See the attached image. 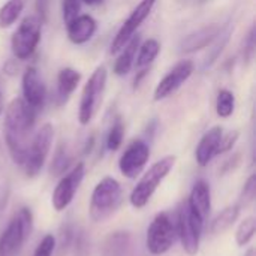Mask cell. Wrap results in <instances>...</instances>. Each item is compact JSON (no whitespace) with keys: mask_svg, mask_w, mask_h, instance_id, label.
Listing matches in <instances>:
<instances>
[{"mask_svg":"<svg viewBox=\"0 0 256 256\" xmlns=\"http://www.w3.org/2000/svg\"><path fill=\"white\" fill-rule=\"evenodd\" d=\"M38 111L24 102L22 98H15L4 112V141L14 164L21 165L26 160L30 135L36 123Z\"/></svg>","mask_w":256,"mask_h":256,"instance_id":"obj_1","label":"cell"},{"mask_svg":"<svg viewBox=\"0 0 256 256\" xmlns=\"http://www.w3.org/2000/svg\"><path fill=\"white\" fill-rule=\"evenodd\" d=\"M123 202L122 184L112 177H104L93 189L88 207L90 220L102 224L117 213Z\"/></svg>","mask_w":256,"mask_h":256,"instance_id":"obj_2","label":"cell"},{"mask_svg":"<svg viewBox=\"0 0 256 256\" xmlns=\"http://www.w3.org/2000/svg\"><path fill=\"white\" fill-rule=\"evenodd\" d=\"M33 231V214L28 207H21L0 234V256H18Z\"/></svg>","mask_w":256,"mask_h":256,"instance_id":"obj_3","label":"cell"},{"mask_svg":"<svg viewBox=\"0 0 256 256\" xmlns=\"http://www.w3.org/2000/svg\"><path fill=\"white\" fill-rule=\"evenodd\" d=\"M176 165V156H165L160 160L154 162L140 178L134 190L130 192L129 201L134 208H142L148 204L160 183L166 178L171 170Z\"/></svg>","mask_w":256,"mask_h":256,"instance_id":"obj_4","label":"cell"},{"mask_svg":"<svg viewBox=\"0 0 256 256\" xmlns=\"http://www.w3.org/2000/svg\"><path fill=\"white\" fill-rule=\"evenodd\" d=\"M106 78H108V72H106V68L102 64V66H98L90 75V78L87 80L82 88L81 100H80V110H78L80 124L86 126L94 117L98 106L102 102V94L105 92Z\"/></svg>","mask_w":256,"mask_h":256,"instance_id":"obj_5","label":"cell"},{"mask_svg":"<svg viewBox=\"0 0 256 256\" xmlns=\"http://www.w3.org/2000/svg\"><path fill=\"white\" fill-rule=\"evenodd\" d=\"M54 138V128L51 123H45L40 126V129L34 134V136L30 140L28 148H27V156L22 164L26 176L28 178H34L40 174L46 158L51 150Z\"/></svg>","mask_w":256,"mask_h":256,"instance_id":"obj_6","label":"cell"},{"mask_svg":"<svg viewBox=\"0 0 256 256\" xmlns=\"http://www.w3.org/2000/svg\"><path fill=\"white\" fill-rule=\"evenodd\" d=\"M176 240H177V230L170 213L162 212L156 214L147 230V237H146L147 250L152 255H164L174 246Z\"/></svg>","mask_w":256,"mask_h":256,"instance_id":"obj_7","label":"cell"},{"mask_svg":"<svg viewBox=\"0 0 256 256\" xmlns=\"http://www.w3.org/2000/svg\"><path fill=\"white\" fill-rule=\"evenodd\" d=\"M42 34V22L36 15L26 16L10 38V48L18 60H27L36 51Z\"/></svg>","mask_w":256,"mask_h":256,"instance_id":"obj_8","label":"cell"},{"mask_svg":"<svg viewBox=\"0 0 256 256\" xmlns=\"http://www.w3.org/2000/svg\"><path fill=\"white\" fill-rule=\"evenodd\" d=\"M204 230V220L192 212L189 204L184 201L178 213V232L183 250L189 256H195L200 250L201 237Z\"/></svg>","mask_w":256,"mask_h":256,"instance_id":"obj_9","label":"cell"},{"mask_svg":"<svg viewBox=\"0 0 256 256\" xmlns=\"http://www.w3.org/2000/svg\"><path fill=\"white\" fill-rule=\"evenodd\" d=\"M84 176H86V165L82 162L76 164L70 171L63 174L51 198V202L56 212H63L64 208L69 207V204L72 202L76 190L80 189L84 180Z\"/></svg>","mask_w":256,"mask_h":256,"instance_id":"obj_10","label":"cell"},{"mask_svg":"<svg viewBox=\"0 0 256 256\" xmlns=\"http://www.w3.org/2000/svg\"><path fill=\"white\" fill-rule=\"evenodd\" d=\"M150 159V147L144 140H134L118 160V170L123 177L134 180L146 168Z\"/></svg>","mask_w":256,"mask_h":256,"instance_id":"obj_11","label":"cell"},{"mask_svg":"<svg viewBox=\"0 0 256 256\" xmlns=\"http://www.w3.org/2000/svg\"><path fill=\"white\" fill-rule=\"evenodd\" d=\"M156 4V0H141L136 8L130 12V15L128 16V20L122 24L120 30L117 32L116 38L112 39L111 44V52L116 54L126 44L128 40L136 33V30L140 28V26L148 18V15L152 14L153 8Z\"/></svg>","mask_w":256,"mask_h":256,"instance_id":"obj_12","label":"cell"},{"mask_svg":"<svg viewBox=\"0 0 256 256\" xmlns=\"http://www.w3.org/2000/svg\"><path fill=\"white\" fill-rule=\"evenodd\" d=\"M195 64L192 60H180L156 86L153 99L154 100H164L170 96H172L194 74Z\"/></svg>","mask_w":256,"mask_h":256,"instance_id":"obj_13","label":"cell"},{"mask_svg":"<svg viewBox=\"0 0 256 256\" xmlns=\"http://www.w3.org/2000/svg\"><path fill=\"white\" fill-rule=\"evenodd\" d=\"M21 90L24 102L30 105L33 110L39 111L44 106L46 99V87L34 66H28L24 70L21 80Z\"/></svg>","mask_w":256,"mask_h":256,"instance_id":"obj_14","label":"cell"},{"mask_svg":"<svg viewBox=\"0 0 256 256\" xmlns=\"http://www.w3.org/2000/svg\"><path fill=\"white\" fill-rule=\"evenodd\" d=\"M222 136H224L222 126H213L202 135L195 150V159L200 166H207L216 156L220 154L219 150H220Z\"/></svg>","mask_w":256,"mask_h":256,"instance_id":"obj_15","label":"cell"},{"mask_svg":"<svg viewBox=\"0 0 256 256\" xmlns=\"http://www.w3.org/2000/svg\"><path fill=\"white\" fill-rule=\"evenodd\" d=\"M220 32H222V28L219 24L204 26V27L192 32L190 34H188L182 40L180 50H182V52H195L202 48H207L216 40V38L219 36Z\"/></svg>","mask_w":256,"mask_h":256,"instance_id":"obj_16","label":"cell"},{"mask_svg":"<svg viewBox=\"0 0 256 256\" xmlns=\"http://www.w3.org/2000/svg\"><path fill=\"white\" fill-rule=\"evenodd\" d=\"M98 30V22L92 15H78L70 22L66 24L68 38L75 45H82L88 42Z\"/></svg>","mask_w":256,"mask_h":256,"instance_id":"obj_17","label":"cell"},{"mask_svg":"<svg viewBox=\"0 0 256 256\" xmlns=\"http://www.w3.org/2000/svg\"><path fill=\"white\" fill-rule=\"evenodd\" d=\"M189 207L195 214H198L204 222L210 214L212 210V192H210V184L206 180H198L190 194L189 198L186 200Z\"/></svg>","mask_w":256,"mask_h":256,"instance_id":"obj_18","label":"cell"},{"mask_svg":"<svg viewBox=\"0 0 256 256\" xmlns=\"http://www.w3.org/2000/svg\"><path fill=\"white\" fill-rule=\"evenodd\" d=\"M81 81V74L72 68H63L57 75V105H64Z\"/></svg>","mask_w":256,"mask_h":256,"instance_id":"obj_19","label":"cell"},{"mask_svg":"<svg viewBox=\"0 0 256 256\" xmlns=\"http://www.w3.org/2000/svg\"><path fill=\"white\" fill-rule=\"evenodd\" d=\"M141 44V38L140 34H134L128 44L118 51V57L114 63V74L117 76H123L126 74L130 72L134 63H135V56H136V51H138V46Z\"/></svg>","mask_w":256,"mask_h":256,"instance_id":"obj_20","label":"cell"},{"mask_svg":"<svg viewBox=\"0 0 256 256\" xmlns=\"http://www.w3.org/2000/svg\"><path fill=\"white\" fill-rule=\"evenodd\" d=\"M130 238L126 231L111 232L102 244V256H126L130 249Z\"/></svg>","mask_w":256,"mask_h":256,"instance_id":"obj_21","label":"cell"},{"mask_svg":"<svg viewBox=\"0 0 256 256\" xmlns=\"http://www.w3.org/2000/svg\"><path fill=\"white\" fill-rule=\"evenodd\" d=\"M240 206L238 204H234V206H230L226 208H224L210 224V234L213 236H219V234H224L225 231H228L238 219L240 216Z\"/></svg>","mask_w":256,"mask_h":256,"instance_id":"obj_22","label":"cell"},{"mask_svg":"<svg viewBox=\"0 0 256 256\" xmlns=\"http://www.w3.org/2000/svg\"><path fill=\"white\" fill-rule=\"evenodd\" d=\"M160 52V44L158 39L154 38H150V39H146L142 44H140L138 46V51H136V56H135V66L138 69H144V68H148L154 60L156 57L159 56Z\"/></svg>","mask_w":256,"mask_h":256,"instance_id":"obj_23","label":"cell"},{"mask_svg":"<svg viewBox=\"0 0 256 256\" xmlns=\"http://www.w3.org/2000/svg\"><path fill=\"white\" fill-rule=\"evenodd\" d=\"M70 162H72V158H70V153L68 150V146L64 142H60L56 148V153H54V158H52V162L50 166L51 176L60 177L64 172H68Z\"/></svg>","mask_w":256,"mask_h":256,"instance_id":"obj_24","label":"cell"},{"mask_svg":"<svg viewBox=\"0 0 256 256\" xmlns=\"http://www.w3.org/2000/svg\"><path fill=\"white\" fill-rule=\"evenodd\" d=\"M24 9V0H8L0 8V28L10 27L21 15Z\"/></svg>","mask_w":256,"mask_h":256,"instance_id":"obj_25","label":"cell"},{"mask_svg":"<svg viewBox=\"0 0 256 256\" xmlns=\"http://www.w3.org/2000/svg\"><path fill=\"white\" fill-rule=\"evenodd\" d=\"M236 110V96L231 90L222 88L216 98V114L220 118H230Z\"/></svg>","mask_w":256,"mask_h":256,"instance_id":"obj_26","label":"cell"},{"mask_svg":"<svg viewBox=\"0 0 256 256\" xmlns=\"http://www.w3.org/2000/svg\"><path fill=\"white\" fill-rule=\"evenodd\" d=\"M123 138H124V124L122 122L120 117H117L112 123V126L108 130L106 135V148L110 152H117L122 144H123Z\"/></svg>","mask_w":256,"mask_h":256,"instance_id":"obj_27","label":"cell"},{"mask_svg":"<svg viewBox=\"0 0 256 256\" xmlns=\"http://www.w3.org/2000/svg\"><path fill=\"white\" fill-rule=\"evenodd\" d=\"M256 232V219L255 218H246L237 228V232H236V242L240 248L243 246H248L252 238L255 237Z\"/></svg>","mask_w":256,"mask_h":256,"instance_id":"obj_28","label":"cell"},{"mask_svg":"<svg viewBox=\"0 0 256 256\" xmlns=\"http://www.w3.org/2000/svg\"><path fill=\"white\" fill-rule=\"evenodd\" d=\"M256 195V176L252 174L248 182L244 183L243 186V190L240 194V201H238V206L243 207V206H249L254 200H255Z\"/></svg>","mask_w":256,"mask_h":256,"instance_id":"obj_29","label":"cell"},{"mask_svg":"<svg viewBox=\"0 0 256 256\" xmlns=\"http://www.w3.org/2000/svg\"><path fill=\"white\" fill-rule=\"evenodd\" d=\"M81 9V0H63L62 2V12H63V20L64 22H70L74 18L80 15Z\"/></svg>","mask_w":256,"mask_h":256,"instance_id":"obj_30","label":"cell"},{"mask_svg":"<svg viewBox=\"0 0 256 256\" xmlns=\"http://www.w3.org/2000/svg\"><path fill=\"white\" fill-rule=\"evenodd\" d=\"M54 250H56V237L52 234H46L36 246L33 256H52Z\"/></svg>","mask_w":256,"mask_h":256,"instance_id":"obj_31","label":"cell"},{"mask_svg":"<svg viewBox=\"0 0 256 256\" xmlns=\"http://www.w3.org/2000/svg\"><path fill=\"white\" fill-rule=\"evenodd\" d=\"M238 136H240V134H238L237 130L230 132V134H226V135L224 134L222 141H220V150H219V153L222 154V153H226V152L232 150V147L236 146V142H237Z\"/></svg>","mask_w":256,"mask_h":256,"instance_id":"obj_32","label":"cell"},{"mask_svg":"<svg viewBox=\"0 0 256 256\" xmlns=\"http://www.w3.org/2000/svg\"><path fill=\"white\" fill-rule=\"evenodd\" d=\"M9 196H10V186H9L8 180L0 178V214L6 210Z\"/></svg>","mask_w":256,"mask_h":256,"instance_id":"obj_33","label":"cell"},{"mask_svg":"<svg viewBox=\"0 0 256 256\" xmlns=\"http://www.w3.org/2000/svg\"><path fill=\"white\" fill-rule=\"evenodd\" d=\"M50 3L51 0H36L34 2V8H36V16L39 18V21L44 24L48 20V14H50Z\"/></svg>","mask_w":256,"mask_h":256,"instance_id":"obj_34","label":"cell"},{"mask_svg":"<svg viewBox=\"0 0 256 256\" xmlns=\"http://www.w3.org/2000/svg\"><path fill=\"white\" fill-rule=\"evenodd\" d=\"M254 52H255V28L252 27L249 32V36H248V40H246V48H244L246 60H252Z\"/></svg>","mask_w":256,"mask_h":256,"instance_id":"obj_35","label":"cell"},{"mask_svg":"<svg viewBox=\"0 0 256 256\" xmlns=\"http://www.w3.org/2000/svg\"><path fill=\"white\" fill-rule=\"evenodd\" d=\"M4 164H6V156H4V148H3V144L0 141V170L4 168Z\"/></svg>","mask_w":256,"mask_h":256,"instance_id":"obj_36","label":"cell"},{"mask_svg":"<svg viewBox=\"0 0 256 256\" xmlns=\"http://www.w3.org/2000/svg\"><path fill=\"white\" fill-rule=\"evenodd\" d=\"M82 3H86V4H88V6H94V4H99L102 0H81Z\"/></svg>","mask_w":256,"mask_h":256,"instance_id":"obj_37","label":"cell"},{"mask_svg":"<svg viewBox=\"0 0 256 256\" xmlns=\"http://www.w3.org/2000/svg\"><path fill=\"white\" fill-rule=\"evenodd\" d=\"M244 256H255V249H249V250L246 252V255Z\"/></svg>","mask_w":256,"mask_h":256,"instance_id":"obj_38","label":"cell"},{"mask_svg":"<svg viewBox=\"0 0 256 256\" xmlns=\"http://www.w3.org/2000/svg\"><path fill=\"white\" fill-rule=\"evenodd\" d=\"M3 112V99H2V93H0V116Z\"/></svg>","mask_w":256,"mask_h":256,"instance_id":"obj_39","label":"cell"}]
</instances>
